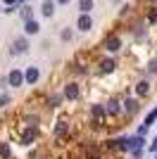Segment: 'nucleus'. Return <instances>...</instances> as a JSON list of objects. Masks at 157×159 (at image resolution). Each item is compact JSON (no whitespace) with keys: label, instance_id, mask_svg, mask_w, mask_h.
I'll return each instance as SVG.
<instances>
[{"label":"nucleus","instance_id":"29","mask_svg":"<svg viewBox=\"0 0 157 159\" xmlns=\"http://www.w3.org/2000/svg\"><path fill=\"white\" fill-rule=\"evenodd\" d=\"M155 159H157V154H155Z\"/></svg>","mask_w":157,"mask_h":159},{"label":"nucleus","instance_id":"3","mask_svg":"<svg viewBox=\"0 0 157 159\" xmlns=\"http://www.w3.org/2000/svg\"><path fill=\"white\" fill-rule=\"evenodd\" d=\"M119 48H121V38H119V36H107V38H105V50L119 52Z\"/></svg>","mask_w":157,"mask_h":159},{"label":"nucleus","instance_id":"23","mask_svg":"<svg viewBox=\"0 0 157 159\" xmlns=\"http://www.w3.org/2000/svg\"><path fill=\"white\" fill-rule=\"evenodd\" d=\"M62 40H72V31H69V29L62 31Z\"/></svg>","mask_w":157,"mask_h":159},{"label":"nucleus","instance_id":"13","mask_svg":"<svg viewBox=\"0 0 157 159\" xmlns=\"http://www.w3.org/2000/svg\"><path fill=\"white\" fill-rule=\"evenodd\" d=\"M136 93L140 95V98H145V95L150 93V83H148V81H140V83L136 86Z\"/></svg>","mask_w":157,"mask_h":159},{"label":"nucleus","instance_id":"1","mask_svg":"<svg viewBox=\"0 0 157 159\" xmlns=\"http://www.w3.org/2000/svg\"><path fill=\"white\" fill-rule=\"evenodd\" d=\"M7 83H10L12 88L24 86V71H21V69H12V71H10V76H7Z\"/></svg>","mask_w":157,"mask_h":159},{"label":"nucleus","instance_id":"5","mask_svg":"<svg viewBox=\"0 0 157 159\" xmlns=\"http://www.w3.org/2000/svg\"><path fill=\"white\" fill-rule=\"evenodd\" d=\"M38 79H40V71L36 69V66H29V69L24 71V83H29V86L38 83Z\"/></svg>","mask_w":157,"mask_h":159},{"label":"nucleus","instance_id":"25","mask_svg":"<svg viewBox=\"0 0 157 159\" xmlns=\"http://www.w3.org/2000/svg\"><path fill=\"white\" fill-rule=\"evenodd\" d=\"M150 150H152V152H155V154H157V138H155V140H152V145H150Z\"/></svg>","mask_w":157,"mask_h":159},{"label":"nucleus","instance_id":"28","mask_svg":"<svg viewBox=\"0 0 157 159\" xmlns=\"http://www.w3.org/2000/svg\"><path fill=\"white\" fill-rule=\"evenodd\" d=\"M150 2H155V0H150Z\"/></svg>","mask_w":157,"mask_h":159},{"label":"nucleus","instance_id":"24","mask_svg":"<svg viewBox=\"0 0 157 159\" xmlns=\"http://www.w3.org/2000/svg\"><path fill=\"white\" fill-rule=\"evenodd\" d=\"M150 71H152V74H157V60H155V62H150Z\"/></svg>","mask_w":157,"mask_h":159},{"label":"nucleus","instance_id":"20","mask_svg":"<svg viewBox=\"0 0 157 159\" xmlns=\"http://www.w3.org/2000/svg\"><path fill=\"white\" fill-rule=\"evenodd\" d=\"M148 21H150V24H157V7H152V10H150V14H148Z\"/></svg>","mask_w":157,"mask_h":159},{"label":"nucleus","instance_id":"8","mask_svg":"<svg viewBox=\"0 0 157 159\" xmlns=\"http://www.w3.org/2000/svg\"><path fill=\"white\" fill-rule=\"evenodd\" d=\"M138 109H140V105H138V100H133V98H131V100H126V102H124V112L129 114V116H133V114H136Z\"/></svg>","mask_w":157,"mask_h":159},{"label":"nucleus","instance_id":"21","mask_svg":"<svg viewBox=\"0 0 157 159\" xmlns=\"http://www.w3.org/2000/svg\"><path fill=\"white\" fill-rule=\"evenodd\" d=\"M59 102H62V95H52L50 98V107H57Z\"/></svg>","mask_w":157,"mask_h":159},{"label":"nucleus","instance_id":"4","mask_svg":"<svg viewBox=\"0 0 157 159\" xmlns=\"http://www.w3.org/2000/svg\"><path fill=\"white\" fill-rule=\"evenodd\" d=\"M76 29H78V31H91V29H93V19H91V14H78V19H76Z\"/></svg>","mask_w":157,"mask_h":159},{"label":"nucleus","instance_id":"11","mask_svg":"<svg viewBox=\"0 0 157 159\" xmlns=\"http://www.w3.org/2000/svg\"><path fill=\"white\" fill-rule=\"evenodd\" d=\"M86 159H100V145H86Z\"/></svg>","mask_w":157,"mask_h":159},{"label":"nucleus","instance_id":"6","mask_svg":"<svg viewBox=\"0 0 157 159\" xmlns=\"http://www.w3.org/2000/svg\"><path fill=\"white\" fill-rule=\"evenodd\" d=\"M78 95H81V88H78L76 83H67L64 86V98L67 100H76Z\"/></svg>","mask_w":157,"mask_h":159},{"label":"nucleus","instance_id":"12","mask_svg":"<svg viewBox=\"0 0 157 159\" xmlns=\"http://www.w3.org/2000/svg\"><path fill=\"white\" fill-rule=\"evenodd\" d=\"M38 21H33V19H29V21H26V24H24V31L26 33H29V36H33V33H38Z\"/></svg>","mask_w":157,"mask_h":159},{"label":"nucleus","instance_id":"9","mask_svg":"<svg viewBox=\"0 0 157 159\" xmlns=\"http://www.w3.org/2000/svg\"><path fill=\"white\" fill-rule=\"evenodd\" d=\"M102 119H105V109L100 105H95V107H93V126H100Z\"/></svg>","mask_w":157,"mask_h":159},{"label":"nucleus","instance_id":"14","mask_svg":"<svg viewBox=\"0 0 157 159\" xmlns=\"http://www.w3.org/2000/svg\"><path fill=\"white\" fill-rule=\"evenodd\" d=\"M114 66H117V64H114L112 60H102V62H100V71H102V74H110V71H114Z\"/></svg>","mask_w":157,"mask_h":159},{"label":"nucleus","instance_id":"16","mask_svg":"<svg viewBox=\"0 0 157 159\" xmlns=\"http://www.w3.org/2000/svg\"><path fill=\"white\" fill-rule=\"evenodd\" d=\"M121 109H124V107L119 105L117 100H110V102H107V112H110V114H119Z\"/></svg>","mask_w":157,"mask_h":159},{"label":"nucleus","instance_id":"7","mask_svg":"<svg viewBox=\"0 0 157 159\" xmlns=\"http://www.w3.org/2000/svg\"><path fill=\"white\" fill-rule=\"evenodd\" d=\"M26 50H29V40H26V38H17V40H14V45H12V52L14 55L26 52Z\"/></svg>","mask_w":157,"mask_h":159},{"label":"nucleus","instance_id":"19","mask_svg":"<svg viewBox=\"0 0 157 159\" xmlns=\"http://www.w3.org/2000/svg\"><path fill=\"white\" fill-rule=\"evenodd\" d=\"M55 133H57V135H59V133H67V124H64V121H57V126H55Z\"/></svg>","mask_w":157,"mask_h":159},{"label":"nucleus","instance_id":"2","mask_svg":"<svg viewBox=\"0 0 157 159\" xmlns=\"http://www.w3.org/2000/svg\"><path fill=\"white\" fill-rule=\"evenodd\" d=\"M36 135H38V131H36V128H33V126H26L24 128V131H21V143H19V145H31V143H33V140H36Z\"/></svg>","mask_w":157,"mask_h":159},{"label":"nucleus","instance_id":"10","mask_svg":"<svg viewBox=\"0 0 157 159\" xmlns=\"http://www.w3.org/2000/svg\"><path fill=\"white\" fill-rule=\"evenodd\" d=\"M40 12H43V17H52V14H55V2H52V0H43Z\"/></svg>","mask_w":157,"mask_h":159},{"label":"nucleus","instance_id":"18","mask_svg":"<svg viewBox=\"0 0 157 159\" xmlns=\"http://www.w3.org/2000/svg\"><path fill=\"white\" fill-rule=\"evenodd\" d=\"M0 157H2V159L10 157V147H7V143H0Z\"/></svg>","mask_w":157,"mask_h":159},{"label":"nucleus","instance_id":"27","mask_svg":"<svg viewBox=\"0 0 157 159\" xmlns=\"http://www.w3.org/2000/svg\"><path fill=\"white\" fill-rule=\"evenodd\" d=\"M55 2H59V5H67V2H69V0H55Z\"/></svg>","mask_w":157,"mask_h":159},{"label":"nucleus","instance_id":"15","mask_svg":"<svg viewBox=\"0 0 157 159\" xmlns=\"http://www.w3.org/2000/svg\"><path fill=\"white\" fill-rule=\"evenodd\" d=\"M78 10H81V14H88L93 10V0H78Z\"/></svg>","mask_w":157,"mask_h":159},{"label":"nucleus","instance_id":"17","mask_svg":"<svg viewBox=\"0 0 157 159\" xmlns=\"http://www.w3.org/2000/svg\"><path fill=\"white\" fill-rule=\"evenodd\" d=\"M19 14H21V19H26V21H29V19H31V7H29V5H21Z\"/></svg>","mask_w":157,"mask_h":159},{"label":"nucleus","instance_id":"22","mask_svg":"<svg viewBox=\"0 0 157 159\" xmlns=\"http://www.w3.org/2000/svg\"><path fill=\"white\" fill-rule=\"evenodd\" d=\"M5 105H10V95H0V109Z\"/></svg>","mask_w":157,"mask_h":159},{"label":"nucleus","instance_id":"26","mask_svg":"<svg viewBox=\"0 0 157 159\" xmlns=\"http://www.w3.org/2000/svg\"><path fill=\"white\" fill-rule=\"evenodd\" d=\"M2 2H5V5H14V2H17V0H2Z\"/></svg>","mask_w":157,"mask_h":159}]
</instances>
